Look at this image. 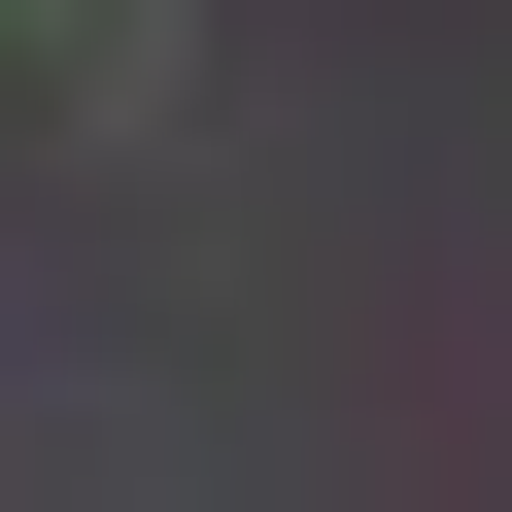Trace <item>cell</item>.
<instances>
[{"mask_svg":"<svg viewBox=\"0 0 512 512\" xmlns=\"http://www.w3.org/2000/svg\"><path fill=\"white\" fill-rule=\"evenodd\" d=\"M35 35H103V69H137V0H35Z\"/></svg>","mask_w":512,"mask_h":512,"instance_id":"6da1fadb","label":"cell"}]
</instances>
